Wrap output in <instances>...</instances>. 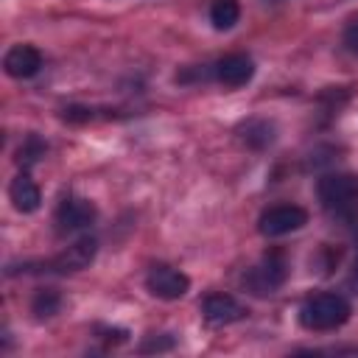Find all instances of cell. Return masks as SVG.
Wrapping results in <instances>:
<instances>
[{"label":"cell","instance_id":"7","mask_svg":"<svg viewBox=\"0 0 358 358\" xmlns=\"http://www.w3.org/2000/svg\"><path fill=\"white\" fill-rule=\"evenodd\" d=\"M145 288L157 299H182L190 288V277L173 266H154L145 277Z\"/></svg>","mask_w":358,"mask_h":358},{"label":"cell","instance_id":"9","mask_svg":"<svg viewBox=\"0 0 358 358\" xmlns=\"http://www.w3.org/2000/svg\"><path fill=\"white\" fill-rule=\"evenodd\" d=\"M213 76L224 87H243L255 76V62L243 53H227L213 64Z\"/></svg>","mask_w":358,"mask_h":358},{"label":"cell","instance_id":"12","mask_svg":"<svg viewBox=\"0 0 358 358\" xmlns=\"http://www.w3.org/2000/svg\"><path fill=\"white\" fill-rule=\"evenodd\" d=\"M238 134L249 148H266L274 143V123H268L263 117H252L238 126Z\"/></svg>","mask_w":358,"mask_h":358},{"label":"cell","instance_id":"13","mask_svg":"<svg viewBox=\"0 0 358 358\" xmlns=\"http://www.w3.org/2000/svg\"><path fill=\"white\" fill-rule=\"evenodd\" d=\"M241 20V6L238 0H213L210 6V22L215 31H229Z\"/></svg>","mask_w":358,"mask_h":358},{"label":"cell","instance_id":"11","mask_svg":"<svg viewBox=\"0 0 358 358\" xmlns=\"http://www.w3.org/2000/svg\"><path fill=\"white\" fill-rule=\"evenodd\" d=\"M8 199H11L14 210H20V213H36L39 204H42V193H39L36 182H34L25 171L11 179V185H8Z\"/></svg>","mask_w":358,"mask_h":358},{"label":"cell","instance_id":"6","mask_svg":"<svg viewBox=\"0 0 358 358\" xmlns=\"http://www.w3.org/2000/svg\"><path fill=\"white\" fill-rule=\"evenodd\" d=\"M95 252H98V241L92 235H81L76 243H70L64 252H59L53 260L45 263V271H59V274H73V271H81L87 268L92 260H95Z\"/></svg>","mask_w":358,"mask_h":358},{"label":"cell","instance_id":"14","mask_svg":"<svg viewBox=\"0 0 358 358\" xmlns=\"http://www.w3.org/2000/svg\"><path fill=\"white\" fill-rule=\"evenodd\" d=\"M59 308H62V296H59V291H53V288H42V291L34 294L31 310L36 313V319H50V316L59 313Z\"/></svg>","mask_w":358,"mask_h":358},{"label":"cell","instance_id":"10","mask_svg":"<svg viewBox=\"0 0 358 358\" xmlns=\"http://www.w3.org/2000/svg\"><path fill=\"white\" fill-rule=\"evenodd\" d=\"M3 70L11 78H31L42 70V53L34 45H14L3 56Z\"/></svg>","mask_w":358,"mask_h":358},{"label":"cell","instance_id":"4","mask_svg":"<svg viewBox=\"0 0 358 358\" xmlns=\"http://www.w3.org/2000/svg\"><path fill=\"white\" fill-rule=\"evenodd\" d=\"M308 224V213L296 204H274L260 213L257 218V232L266 238H280L288 232H296Z\"/></svg>","mask_w":358,"mask_h":358},{"label":"cell","instance_id":"5","mask_svg":"<svg viewBox=\"0 0 358 358\" xmlns=\"http://www.w3.org/2000/svg\"><path fill=\"white\" fill-rule=\"evenodd\" d=\"M56 227L59 232H81V229H90L98 218V210L92 201L87 199H78V196H64L56 207Z\"/></svg>","mask_w":358,"mask_h":358},{"label":"cell","instance_id":"15","mask_svg":"<svg viewBox=\"0 0 358 358\" xmlns=\"http://www.w3.org/2000/svg\"><path fill=\"white\" fill-rule=\"evenodd\" d=\"M173 347V338L168 336V333H162V338L159 336H148L143 344H140V352H159V350H171Z\"/></svg>","mask_w":358,"mask_h":358},{"label":"cell","instance_id":"8","mask_svg":"<svg viewBox=\"0 0 358 358\" xmlns=\"http://www.w3.org/2000/svg\"><path fill=\"white\" fill-rule=\"evenodd\" d=\"M201 316L207 324H215V327H224V324H232V322H241L246 316V308L229 296V294H210L204 296L201 302Z\"/></svg>","mask_w":358,"mask_h":358},{"label":"cell","instance_id":"1","mask_svg":"<svg viewBox=\"0 0 358 358\" xmlns=\"http://www.w3.org/2000/svg\"><path fill=\"white\" fill-rule=\"evenodd\" d=\"M322 207L341 221L358 218V176L355 173H324L316 185Z\"/></svg>","mask_w":358,"mask_h":358},{"label":"cell","instance_id":"16","mask_svg":"<svg viewBox=\"0 0 358 358\" xmlns=\"http://www.w3.org/2000/svg\"><path fill=\"white\" fill-rule=\"evenodd\" d=\"M42 154H45V145H42L36 137H28V145L20 148V162H34V159H39Z\"/></svg>","mask_w":358,"mask_h":358},{"label":"cell","instance_id":"17","mask_svg":"<svg viewBox=\"0 0 358 358\" xmlns=\"http://www.w3.org/2000/svg\"><path fill=\"white\" fill-rule=\"evenodd\" d=\"M344 45H347L350 53L358 56V17H352V20L347 22V28H344Z\"/></svg>","mask_w":358,"mask_h":358},{"label":"cell","instance_id":"18","mask_svg":"<svg viewBox=\"0 0 358 358\" xmlns=\"http://www.w3.org/2000/svg\"><path fill=\"white\" fill-rule=\"evenodd\" d=\"M350 288L358 294V260H355V266H352V271H350Z\"/></svg>","mask_w":358,"mask_h":358},{"label":"cell","instance_id":"3","mask_svg":"<svg viewBox=\"0 0 358 358\" xmlns=\"http://www.w3.org/2000/svg\"><path fill=\"white\" fill-rule=\"evenodd\" d=\"M285 277H288L285 255H282L280 249H274V252H266L263 260L249 268V274H246L243 282H246V288H249L252 294L268 296V294H274V291L285 282Z\"/></svg>","mask_w":358,"mask_h":358},{"label":"cell","instance_id":"2","mask_svg":"<svg viewBox=\"0 0 358 358\" xmlns=\"http://www.w3.org/2000/svg\"><path fill=\"white\" fill-rule=\"evenodd\" d=\"M352 308L350 302L341 296V294H313L302 302L299 308V324L305 330H316V333H324V330H336L341 327L347 319H350Z\"/></svg>","mask_w":358,"mask_h":358}]
</instances>
